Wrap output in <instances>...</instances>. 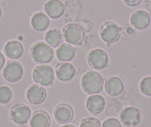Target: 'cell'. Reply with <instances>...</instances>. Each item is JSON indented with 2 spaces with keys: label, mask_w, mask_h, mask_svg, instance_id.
Wrapping results in <instances>:
<instances>
[{
  "label": "cell",
  "mask_w": 151,
  "mask_h": 127,
  "mask_svg": "<svg viewBox=\"0 0 151 127\" xmlns=\"http://www.w3.org/2000/svg\"><path fill=\"white\" fill-rule=\"evenodd\" d=\"M104 77L96 71H90L85 73L81 80V86L88 94H97L104 88Z\"/></svg>",
  "instance_id": "obj_1"
},
{
  "label": "cell",
  "mask_w": 151,
  "mask_h": 127,
  "mask_svg": "<svg viewBox=\"0 0 151 127\" xmlns=\"http://www.w3.org/2000/svg\"><path fill=\"white\" fill-rule=\"evenodd\" d=\"M30 56L37 63L47 64L53 60L54 52L53 48L45 42H37L32 46Z\"/></svg>",
  "instance_id": "obj_2"
},
{
  "label": "cell",
  "mask_w": 151,
  "mask_h": 127,
  "mask_svg": "<svg viewBox=\"0 0 151 127\" xmlns=\"http://www.w3.org/2000/svg\"><path fill=\"white\" fill-rule=\"evenodd\" d=\"M33 80L40 86H50L55 80V71L49 65H36L32 74Z\"/></svg>",
  "instance_id": "obj_3"
},
{
  "label": "cell",
  "mask_w": 151,
  "mask_h": 127,
  "mask_svg": "<svg viewBox=\"0 0 151 127\" xmlns=\"http://www.w3.org/2000/svg\"><path fill=\"white\" fill-rule=\"evenodd\" d=\"M62 36L67 43L73 46L82 44L85 38V32L79 25L70 23L66 25L62 30Z\"/></svg>",
  "instance_id": "obj_4"
},
{
  "label": "cell",
  "mask_w": 151,
  "mask_h": 127,
  "mask_svg": "<svg viewBox=\"0 0 151 127\" xmlns=\"http://www.w3.org/2000/svg\"><path fill=\"white\" fill-rule=\"evenodd\" d=\"M99 33L103 42L107 44H113L119 41L121 37L122 29L114 22L107 21L101 25Z\"/></svg>",
  "instance_id": "obj_5"
},
{
  "label": "cell",
  "mask_w": 151,
  "mask_h": 127,
  "mask_svg": "<svg viewBox=\"0 0 151 127\" xmlns=\"http://www.w3.org/2000/svg\"><path fill=\"white\" fill-rule=\"evenodd\" d=\"M31 109L24 103H16L10 110V117L14 123L17 125H25L31 117Z\"/></svg>",
  "instance_id": "obj_6"
},
{
  "label": "cell",
  "mask_w": 151,
  "mask_h": 127,
  "mask_svg": "<svg viewBox=\"0 0 151 127\" xmlns=\"http://www.w3.org/2000/svg\"><path fill=\"white\" fill-rule=\"evenodd\" d=\"M122 124L126 127H136L142 120V114L139 109L134 106L124 108L119 114Z\"/></svg>",
  "instance_id": "obj_7"
},
{
  "label": "cell",
  "mask_w": 151,
  "mask_h": 127,
  "mask_svg": "<svg viewBox=\"0 0 151 127\" xmlns=\"http://www.w3.org/2000/svg\"><path fill=\"white\" fill-rule=\"evenodd\" d=\"M90 66L96 70H102L108 66L109 57L107 52L101 49L91 50L88 55Z\"/></svg>",
  "instance_id": "obj_8"
},
{
  "label": "cell",
  "mask_w": 151,
  "mask_h": 127,
  "mask_svg": "<svg viewBox=\"0 0 151 127\" xmlns=\"http://www.w3.org/2000/svg\"><path fill=\"white\" fill-rule=\"evenodd\" d=\"M24 74V68L21 63L15 60L8 61L3 68L2 75L4 78L10 83L19 81Z\"/></svg>",
  "instance_id": "obj_9"
},
{
  "label": "cell",
  "mask_w": 151,
  "mask_h": 127,
  "mask_svg": "<svg viewBox=\"0 0 151 127\" xmlns=\"http://www.w3.org/2000/svg\"><path fill=\"white\" fill-rule=\"evenodd\" d=\"M46 97V89L39 84L31 85L26 91V98L31 104H41L45 100Z\"/></svg>",
  "instance_id": "obj_10"
},
{
  "label": "cell",
  "mask_w": 151,
  "mask_h": 127,
  "mask_svg": "<svg viewBox=\"0 0 151 127\" xmlns=\"http://www.w3.org/2000/svg\"><path fill=\"white\" fill-rule=\"evenodd\" d=\"M74 112L72 106L68 103L58 105L53 112L55 120L60 124H66L70 122L73 118Z\"/></svg>",
  "instance_id": "obj_11"
},
{
  "label": "cell",
  "mask_w": 151,
  "mask_h": 127,
  "mask_svg": "<svg viewBox=\"0 0 151 127\" xmlns=\"http://www.w3.org/2000/svg\"><path fill=\"white\" fill-rule=\"evenodd\" d=\"M151 18L149 13L144 10H139L133 13L130 19V22L136 30H143L149 27Z\"/></svg>",
  "instance_id": "obj_12"
},
{
  "label": "cell",
  "mask_w": 151,
  "mask_h": 127,
  "mask_svg": "<svg viewBox=\"0 0 151 127\" xmlns=\"http://www.w3.org/2000/svg\"><path fill=\"white\" fill-rule=\"evenodd\" d=\"M55 72L60 81L69 82L75 77L76 68L74 65L70 62H59L56 65Z\"/></svg>",
  "instance_id": "obj_13"
},
{
  "label": "cell",
  "mask_w": 151,
  "mask_h": 127,
  "mask_svg": "<svg viewBox=\"0 0 151 127\" xmlns=\"http://www.w3.org/2000/svg\"><path fill=\"white\" fill-rule=\"evenodd\" d=\"M87 109L93 115H99L105 109L106 100L102 95L92 94L88 97L85 103Z\"/></svg>",
  "instance_id": "obj_14"
},
{
  "label": "cell",
  "mask_w": 151,
  "mask_h": 127,
  "mask_svg": "<svg viewBox=\"0 0 151 127\" xmlns=\"http://www.w3.org/2000/svg\"><path fill=\"white\" fill-rule=\"evenodd\" d=\"M104 89L108 95L112 97H118L124 91V86L122 80L118 77H110L107 79Z\"/></svg>",
  "instance_id": "obj_15"
},
{
  "label": "cell",
  "mask_w": 151,
  "mask_h": 127,
  "mask_svg": "<svg viewBox=\"0 0 151 127\" xmlns=\"http://www.w3.org/2000/svg\"><path fill=\"white\" fill-rule=\"evenodd\" d=\"M47 16L53 20L60 18L65 12V5L60 0H48L44 6Z\"/></svg>",
  "instance_id": "obj_16"
},
{
  "label": "cell",
  "mask_w": 151,
  "mask_h": 127,
  "mask_svg": "<svg viewBox=\"0 0 151 127\" xmlns=\"http://www.w3.org/2000/svg\"><path fill=\"white\" fill-rule=\"evenodd\" d=\"M4 52L8 58L11 60H18L22 57L24 47L21 42L17 40H11L5 44Z\"/></svg>",
  "instance_id": "obj_17"
},
{
  "label": "cell",
  "mask_w": 151,
  "mask_h": 127,
  "mask_svg": "<svg viewBox=\"0 0 151 127\" xmlns=\"http://www.w3.org/2000/svg\"><path fill=\"white\" fill-rule=\"evenodd\" d=\"M30 25L33 30L38 32H42L47 30L50 25V19L47 14L43 12L34 14L30 20Z\"/></svg>",
  "instance_id": "obj_18"
},
{
  "label": "cell",
  "mask_w": 151,
  "mask_h": 127,
  "mask_svg": "<svg viewBox=\"0 0 151 127\" xmlns=\"http://www.w3.org/2000/svg\"><path fill=\"white\" fill-rule=\"evenodd\" d=\"M50 125V117L44 110H36L33 114L30 120V127H49Z\"/></svg>",
  "instance_id": "obj_19"
},
{
  "label": "cell",
  "mask_w": 151,
  "mask_h": 127,
  "mask_svg": "<svg viewBox=\"0 0 151 127\" xmlns=\"http://www.w3.org/2000/svg\"><path fill=\"white\" fill-rule=\"evenodd\" d=\"M76 49L68 43H62L56 50L58 60L62 62H68L74 59L76 56Z\"/></svg>",
  "instance_id": "obj_20"
},
{
  "label": "cell",
  "mask_w": 151,
  "mask_h": 127,
  "mask_svg": "<svg viewBox=\"0 0 151 127\" xmlns=\"http://www.w3.org/2000/svg\"><path fill=\"white\" fill-rule=\"evenodd\" d=\"M45 39L46 43H47L52 48H57L62 44L63 36L62 32L59 29L53 28L46 32Z\"/></svg>",
  "instance_id": "obj_21"
},
{
  "label": "cell",
  "mask_w": 151,
  "mask_h": 127,
  "mask_svg": "<svg viewBox=\"0 0 151 127\" xmlns=\"http://www.w3.org/2000/svg\"><path fill=\"white\" fill-rule=\"evenodd\" d=\"M13 98V91L7 86H0V104L5 105L11 102Z\"/></svg>",
  "instance_id": "obj_22"
},
{
  "label": "cell",
  "mask_w": 151,
  "mask_h": 127,
  "mask_svg": "<svg viewBox=\"0 0 151 127\" xmlns=\"http://www.w3.org/2000/svg\"><path fill=\"white\" fill-rule=\"evenodd\" d=\"M139 89L144 95L151 97V77H144L140 82Z\"/></svg>",
  "instance_id": "obj_23"
},
{
  "label": "cell",
  "mask_w": 151,
  "mask_h": 127,
  "mask_svg": "<svg viewBox=\"0 0 151 127\" xmlns=\"http://www.w3.org/2000/svg\"><path fill=\"white\" fill-rule=\"evenodd\" d=\"M79 127H101V123L97 118L88 117L82 120Z\"/></svg>",
  "instance_id": "obj_24"
},
{
  "label": "cell",
  "mask_w": 151,
  "mask_h": 127,
  "mask_svg": "<svg viewBox=\"0 0 151 127\" xmlns=\"http://www.w3.org/2000/svg\"><path fill=\"white\" fill-rule=\"evenodd\" d=\"M101 127H122L121 122L115 118L106 119L101 124Z\"/></svg>",
  "instance_id": "obj_25"
},
{
  "label": "cell",
  "mask_w": 151,
  "mask_h": 127,
  "mask_svg": "<svg viewBox=\"0 0 151 127\" xmlns=\"http://www.w3.org/2000/svg\"><path fill=\"white\" fill-rule=\"evenodd\" d=\"M123 2L130 7H136L142 2V0H123Z\"/></svg>",
  "instance_id": "obj_26"
},
{
  "label": "cell",
  "mask_w": 151,
  "mask_h": 127,
  "mask_svg": "<svg viewBox=\"0 0 151 127\" xmlns=\"http://www.w3.org/2000/svg\"><path fill=\"white\" fill-rule=\"evenodd\" d=\"M5 55L0 52V71L3 68L4 65H5Z\"/></svg>",
  "instance_id": "obj_27"
},
{
  "label": "cell",
  "mask_w": 151,
  "mask_h": 127,
  "mask_svg": "<svg viewBox=\"0 0 151 127\" xmlns=\"http://www.w3.org/2000/svg\"><path fill=\"white\" fill-rule=\"evenodd\" d=\"M133 32H134V30H133V29L132 28L129 27L127 28V33H128V34H133Z\"/></svg>",
  "instance_id": "obj_28"
},
{
  "label": "cell",
  "mask_w": 151,
  "mask_h": 127,
  "mask_svg": "<svg viewBox=\"0 0 151 127\" xmlns=\"http://www.w3.org/2000/svg\"><path fill=\"white\" fill-rule=\"evenodd\" d=\"M62 127H76V126H75L72 125V124H66V125L62 126Z\"/></svg>",
  "instance_id": "obj_29"
},
{
  "label": "cell",
  "mask_w": 151,
  "mask_h": 127,
  "mask_svg": "<svg viewBox=\"0 0 151 127\" xmlns=\"http://www.w3.org/2000/svg\"><path fill=\"white\" fill-rule=\"evenodd\" d=\"M2 9H1V8H0V19H1V17H2Z\"/></svg>",
  "instance_id": "obj_30"
},
{
  "label": "cell",
  "mask_w": 151,
  "mask_h": 127,
  "mask_svg": "<svg viewBox=\"0 0 151 127\" xmlns=\"http://www.w3.org/2000/svg\"><path fill=\"white\" fill-rule=\"evenodd\" d=\"M0 1H1V0H0Z\"/></svg>",
  "instance_id": "obj_31"
}]
</instances>
